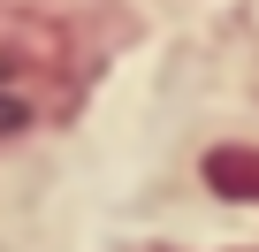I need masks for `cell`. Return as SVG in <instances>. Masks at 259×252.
I'll list each match as a JSON object with an SVG mask.
<instances>
[{"label":"cell","mask_w":259,"mask_h":252,"mask_svg":"<svg viewBox=\"0 0 259 252\" xmlns=\"http://www.w3.org/2000/svg\"><path fill=\"white\" fill-rule=\"evenodd\" d=\"M206 184H213L221 199H259V153H244V146L206 153Z\"/></svg>","instance_id":"obj_1"},{"label":"cell","mask_w":259,"mask_h":252,"mask_svg":"<svg viewBox=\"0 0 259 252\" xmlns=\"http://www.w3.org/2000/svg\"><path fill=\"white\" fill-rule=\"evenodd\" d=\"M23 122H31V107H23L16 92H0V138H8V130H23Z\"/></svg>","instance_id":"obj_2"}]
</instances>
